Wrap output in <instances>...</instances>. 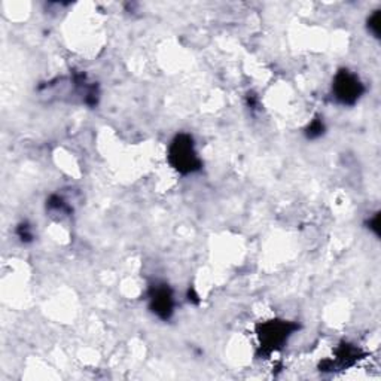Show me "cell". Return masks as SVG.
<instances>
[{
    "mask_svg": "<svg viewBox=\"0 0 381 381\" xmlns=\"http://www.w3.org/2000/svg\"><path fill=\"white\" fill-rule=\"evenodd\" d=\"M325 133V124L320 119H315L307 128V138L308 139H318Z\"/></svg>",
    "mask_w": 381,
    "mask_h": 381,
    "instance_id": "5b68a950",
    "label": "cell"
},
{
    "mask_svg": "<svg viewBox=\"0 0 381 381\" xmlns=\"http://www.w3.org/2000/svg\"><path fill=\"white\" fill-rule=\"evenodd\" d=\"M363 85L356 75L341 71L334 80L335 99L343 104H355L363 94Z\"/></svg>",
    "mask_w": 381,
    "mask_h": 381,
    "instance_id": "7a4b0ae2",
    "label": "cell"
},
{
    "mask_svg": "<svg viewBox=\"0 0 381 381\" xmlns=\"http://www.w3.org/2000/svg\"><path fill=\"white\" fill-rule=\"evenodd\" d=\"M378 13H375V16L373 18H370V30L371 33L375 35V37H378V33H380V25H378Z\"/></svg>",
    "mask_w": 381,
    "mask_h": 381,
    "instance_id": "52a82bcc",
    "label": "cell"
},
{
    "mask_svg": "<svg viewBox=\"0 0 381 381\" xmlns=\"http://www.w3.org/2000/svg\"><path fill=\"white\" fill-rule=\"evenodd\" d=\"M173 295L166 286H158L151 291V310L161 319H170L173 313Z\"/></svg>",
    "mask_w": 381,
    "mask_h": 381,
    "instance_id": "277c9868",
    "label": "cell"
},
{
    "mask_svg": "<svg viewBox=\"0 0 381 381\" xmlns=\"http://www.w3.org/2000/svg\"><path fill=\"white\" fill-rule=\"evenodd\" d=\"M18 236H20V238H21L23 243H29V241L33 240V231H32V228L29 225L23 224L18 228Z\"/></svg>",
    "mask_w": 381,
    "mask_h": 381,
    "instance_id": "8992f818",
    "label": "cell"
},
{
    "mask_svg": "<svg viewBox=\"0 0 381 381\" xmlns=\"http://www.w3.org/2000/svg\"><path fill=\"white\" fill-rule=\"evenodd\" d=\"M170 161L181 173H193L200 169L201 162L195 154L193 139L186 134L178 135L170 147Z\"/></svg>",
    "mask_w": 381,
    "mask_h": 381,
    "instance_id": "6da1fadb",
    "label": "cell"
},
{
    "mask_svg": "<svg viewBox=\"0 0 381 381\" xmlns=\"http://www.w3.org/2000/svg\"><path fill=\"white\" fill-rule=\"evenodd\" d=\"M294 329H296L295 325L284 322H270L264 325L260 334L261 347L268 353L280 349Z\"/></svg>",
    "mask_w": 381,
    "mask_h": 381,
    "instance_id": "3957f363",
    "label": "cell"
}]
</instances>
